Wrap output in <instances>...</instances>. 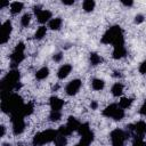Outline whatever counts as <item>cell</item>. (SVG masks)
<instances>
[{"instance_id":"1","label":"cell","mask_w":146,"mask_h":146,"mask_svg":"<svg viewBox=\"0 0 146 146\" xmlns=\"http://www.w3.org/2000/svg\"><path fill=\"white\" fill-rule=\"evenodd\" d=\"M19 72L17 70H11L0 82V89H1V99L7 98L11 95L13 89H18L21 87L19 84Z\"/></svg>"},{"instance_id":"2","label":"cell","mask_w":146,"mask_h":146,"mask_svg":"<svg viewBox=\"0 0 146 146\" xmlns=\"http://www.w3.org/2000/svg\"><path fill=\"white\" fill-rule=\"evenodd\" d=\"M102 42L103 43H112L114 47H119V46H124V39H123V33L120 26L115 25L110 27L103 35L102 38Z\"/></svg>"},{"instance_id":"3","label":"cell","mask_w":146,"mask_h":146,"mask_svg":"<svg viewBox=\"0 0 146 146\" xmlns=\"http://www.w3.org/2000/svg\"><path fill=\"white\" fill-rule=\"evenodd\" d=\"M24 106L23 99L21 96L17 94H11L5 99H1V110L5 113H10L13 114L14 112L19 111Z\"/></svg>"},{"instance_id":"4","label":"cell","mask_w":146,"mask_h":146,"mask_svg":"<svg viewBox=\"0 0 146 146\" xmlns=\"http://www.w3.org/2000/svg\"><path fill=\"white\" fill-rule=\"evenodd\" d=\"M58 135V131H55L52 129H48L46 131H42V132H39L34 136L33 138V145L34 146H41L43 144H47V143H50V141H54L56 139Z\"/></svg>"},{"instance_id":"5","label":"cell","mask_w":146,"mask_h":146,"mask_svg":"<svg viewBox=\"0 0 146 146\" xmlns=\"http://www.w3.org/2000/svg\"><path fill=\"white\" fill-rule=\"evenodd\" d=\"M23 108V107H22ZM22 108L17 112H14L11 114V122H13V132L15 135H19L24 131L25 122H24V115L22 113Z\"/></svg>"},{"instance_id":"6","label":"cell","mask_w":146,"mask_h":146,"mask_svg":"<svg viewBox=\"0 0 146 146\" xmlns=\"http://www.w3.org/2000/svg\"><path fill=\"white\" fill-rule=\"evenodd\" d=\"M24 49H25V46H24L23 42H19V43L15 47L13 54L10 55L11 64H13L11 66H13V67H15L17 64H19V63L24 59Z\"/></svg>"},{"instance_id":"7","label":"cell","mask_w":146,"mask_h":146,"mask_svg":"<svg viewBox=\"0 0 146 146\" xmlns=\"http://www.w3.org/2000/svg\"><path fill=\"white\" fill-rule=\"evenodd\" d=\"M125 139H127V135L123 130L115 129L111 132V140L113 146H123Z\"/></svg>"},{"instance_id":"8","label":"cell","mask_w":146,"mask_h":146,"mask_svg":"<svg viewBox=\"0 0 146 146\" xmlns=\"http://www.w3.org/2000/svg\"><path fill=\"white\" fill-rule=\"evenodd\" d=\"M10 33H11V23L9 21H6L1 27V43L2 44L8 41Z\"/></svg>"},{"instance_id":"9","label":"cell","mask_w":146,"mask_h":146,"mask_svg":"<svg viewBox=\"0 0 146 146\" xmlns=\"http://www.w3.org/2000/svg\"><path fill=\"white\" fill-rule=\"evenodd\" d=\"M80 87H81V81H80L79 79L72 80L71 82H68V84H67L66 88H65L66 94L70 95V96H73V95H75V94L79 91Z\"/></svg>"},{"instance_id":"10","label":"cell","mask_w":146,"mask_h":146,"mask_svg":"<svg viewBox=\"0 0 146 146\" xmlns=\"http://www.w3.org/2000/svg\"><path fill=\"white\" fill-rule=\"evenodd\" d=\"M129 129L130 130H133L138 136L141 137L143 135L146 133V123L144 121H139V122H137L135 124H130L129 125Z\"/></svg>"},{"instance_id":"11","label":"cell","mask_w":146,"mask_h":146,"mask_svg":"<svg viewBox=\"0 0 146 146\" xmlns=\"http://www.w3.org/2000/svg\"><path fill=\"white\" fill-rule=\"evenodd\" d=\"M92 140H94V133H92V131H89L86 135L81 136V140L74 146H89V144Z\"/></svg>"},{"instance_id":"12","label":"cell","mask_w":146,"mask_h":146,"mask_svg":"<svg viewBox=\"0 0 146 146\" xmlns=\"http://www.w3.org/2000/svg\"><path fill=\"white\" fill-rule=\"evenodd\" d=\"M63 105H64V102L60 98L55 97V96L50 98V107H51L52 111H60Z\"/></svg>"},{"instance_id":"13","label":"cell","mask_w":146,"mask_h":146,"mask_svg":"<svg viewBox=\"0 0 146 146\" xmlns=\"http://www.w3.org/2000/svg\"><path fill=\"white\" fill-rule=\"evenodd\" d=\"M71 71H72V66H71L70 64H64V65H62L60 68L58 70L57 75H58L59 79H64V78H66V76L71 73Z\"/></svg>"},{"instance_id":"14","label":"cell","mask_w":146,"mask_h":146,"mask_svg":"<svg viewBox=\"0 0 146 146\" xmlns=\"http://www.w3.org/2000/svg\"><path fill=\"white\" fill-rule=\"evenodd\" d=\"M36 17H38V21L40 22V23H46V22H48L50 18H51V13L49 11V10H41L38 15H36Z\"/></svg>"},{"instance_id":"15","label":"cell","mask_w":146,"mask_h":146,"mask_svg":"<svg viewBox=\"0 0 146 146\" xmlns=\"http://www.w3.org/2000/svg\"><path fill=\"white\" fill-rule=\"evenodd\" d=\"M127 54V50L124 48V46H119V47H114V50H113V57L115 59H119V58H122L124 57Z\"/></svg>"},{"instance_id":"16","label":"cell","mask_w":146,"mask_h":146,"mask_svg":"<svg viewBox=\"0 0 146 146\" xmlns=\"http://www.w3.org/2000/svg\"><path fill=\"white\" fill-rule=\"evenodd\" d=\"M80 122L75 119V117H73V116H70L68 117V121H67V128L71 130V131H75V130H78L79 129V127H80Z\"/></svg>"},{"instance_id":"17","label":"cell","mask_w":146,"mask_h":146,"mask_svg":"<svg viewBox=\"0 0 146 146\" xmlns=\"http://www.w3.org/2000/svg\"><path fill=\"white\" fill-rule=\"evenodd\" d=\"M117 106H119L117 104H111L110 106H107V107L103 111V115H104V116H107V117H112V115H113V113H114V111L116 110Z\"/></svg>"},{"instance_id":"18","label":"cell","mask_w":146,"mask_h":146,"mask_svg":"<svg viewBox=\"0 0 146 146\" xmlns=\"http://www.w3.org/2000/svg\"><path fill=\"white\" fill-rule=\"evenodd\" d=\"M60 26H62V19H60L59 17L52 18V19L49 21V27H50L51 30H59Z\"/></svg>"},{"instance_id":"19","label":"cell","mask_w":146,"mask_h":146,"mask_svg":"<svg viewBox=\"0 0 146 146\" xmlns=\"http://www.w3.org/2000/svg\"><path fill=\"white\" fill-rule=\"evenodd\" d=\"M123 116H124V110H123L122 107L117 106V107H116V110L114 111V113H113L112 117H113L115 121H120V120H122V119H123Z\"/></svg>"},{"instance_id":"20","label":"cell","mask_w":146,"mask_h":146,"mask_svg":"<svg viewBox=\"0 0 146 146\" xmlns=\"http://www.w3.org/2000/svg\"><path fill=\"white\" fill-rule=\"evenodd\" d=\"M48 74H49V68H48V67H41V68L35 73V76H36V79H39V80H43V79H46V78L48 76Z\"/></svg>"},{"instance_id":"21","label":"cell","mask_w":146,"mask_h":146,"mask_svg":"<svg viewBox=\"0 0 146 146\" xmlns=\"http://www.w3.org/2000/svg\"><path fill=\"white\" fill-rule=\"evenodd\" d=\"M122 91H123V86L121 83L117 82V83L113 84V87H112V94H113V96L119 97L122 94Z\"/></svg>"},{"instance_id":"22","label":"cell","mask_w":146,"mask_h":146,"mask_svg":"<svg viewBox=\"0 0 146 146\" xmlns=\"http://www.w3.org/2000/svg\"><path fill=\"white\" fill-rule=\"evenodd\" d=\"M22 9H23V3L22 2L16 1V2H13L10 5V11H11V14H18Z\"/></svg>"},{"instance_id":"23","label":"cell","mask_w":146,"mask_h":146,"mask_svg":"<svg viewBox=\"0 0 146 146\" xmlns=\"http://www.w3.org/2000/svg\"><path fill=\"white\" fill-rule=\"evenodd\" d=\"M22 113H23L24 116L32 114V113H33V104H32V103L24 104V106H23V108H22Z\"/></svg>"},{"instance_id":"24","label":"cell","mask_w":146,"mask_h":146,"mask_svg":"<svg viewBox=\"0 0 146 146\" xmlns=\"http://www.w3.org/2000/svg\"><path fill=\"white\" fill-rule=\"evenodd\" d=\"M104 84H105L104 81L100 80V79H94L92 82H91V86L95 90H102L104 88Z\"/></svg>"},{"instance_id":"25","label":"cell","mask_w":146,"mask_h":146,"mask_svg":"<svg viewBox=\"0 0 146 146\" xmlns=\"http://www.w3.org/2000/svg\"><path fill=\"white\" fill-rule=\"evenodd\" d=\"M95 1L94 0H86V1H83V9L86 10V11H92L94 10V8H95Z\"/></svg>"},{"instance_id":"26","label":"cell","mask_w":146,"mask_h":146,"mask_svg":"<svg viewBox=\"0 0 146 146\" xmlns=\"http://www.w3.org/2000/svg\"><path fill=\"white\" fill-rule=\"evenodd\" d=\"M55 141V146H65L66 145V143H67V140H66V137L65 136H62V135H57V137H56V139L54 140Z\"/></svg>"},{"instance_id":"27","label":"cell","mask_w":146,"mask_h":146,"mask_svg":"<svg viewBox=\"0 0 146 146\" xmlns=\"http://www.w3.org/2000/svg\"><path fill=\"white\" fill-rule=\"evenodd\" d=\"M46 33H47V29H46L44 26H40V27L36 30V32H35V34H34V38L38 39V40H40V39H42V38L46 35Z\"/></svg>"},{"instance_id":"28","label":"cell","mask_w":146,"mask_h":146,"mask_svg":"<svg viewBox=\"0 0 146 146\" xmlns=\"http://www.w3.org/2000/svg\"><path fill=\"white\" fill-rule=\"evenodd\" d=\"M102 57L99 56V55H97L96 52H91L90 54V63L92 64V65H97V64H99V63H102Z\"/></svg>"},{"instance_id":"29","label":"cell","mask_w":146,"mask_h":146,"mask_svg":"<svg viewBox=\"0 0 146 146\" xmlns=\"http://www.w3.org/2000/svg\"><path fill=\"white\" fill-rule=\"evenodd\" d=\"M131 104H132V98H125L124 97V98H121L119 106L122 108H128V107H130Z\"/></svg>"},{"instance_id":"30","label":"cell","mask_w":146,"mask_h":146,"mask_svg":"<svg viewBox=\"0 0 146 146\" xmlns=\"http://www.w3.org/2000/svg\"><path fill=\"white\" fill-rule=\"evenodd\" d=\"M62 117V113L60 111H51L49 114V119L50 121H58Z\"/></svg>"},{"instance_id":"31","label":"cell","mask_w":146,"mask_h":146,"mask_svg":"<svg viewBox=\"0 0 146 146\" xmlns=\"http://www.w3.org/2000/svg\"><path fill=\"white\" fill-rule=\"evenodd\" d=\"M78 131H79V133H80L81 136L86 135L87 132H89V131H90V129H89V124H88V123H83V124H80V127H79Z\"/></svg>"},{"instance_id":"32","label":"cell","mask_w":146,"mask_h":146,"mask_svg":"<svg viewBox=\"0 0 146 146\" xmlns=\"http://www.w3.org/2000/svg\"><path fill=\"white\" fill-rule=\"evenodd\" d=\"M58 133L59 135H62V136H68V135H71L72 133V131L67 128V125H62L59 129H58Z\"/></svg>"},{"instance_id":"33","label":"cell","mask_w":146,"mask_h":146,"mask_svg":"<svg viewBox=\"0 0 146 146\" xmlns=\"http://www.w3.org/2000/svg\"><path fill=\"white\" fill-rule=\"evenodd\" d=\"M132 146H146V143H145V140L143 139V137L138 136V137L135 138V140H133V143H132Z\"/></svg>"},{"instance_id":"34","label":"cell","mask_w":146,"mask_h":146,"mask_svg":"<svg viewBox=\"0 0 146 146\" xmlns=\"http://www.w3.org/2000/svg\"><path fill=\"white\" fill-rule=\"evenodd\" d=\"M30 21H31L30 14H25V15H23V17L21 18V24H22L23 26H27V25L30 24Z\"/></svg>"},{"instance_id":"35","label":"cell","mask_w":146,"mask_h":146,"mask_svg":"<svg viewBox=\"0 0 146 146\" xmlns=\"http://www.w3.org/2000/svg\"><path fill=\"white\" fill-rule=\"evenodd\" d=\"M139 72L141 74H146V60H144L139 66Z\"/></svg>"},{"instance_id":"36","label":"cell","mask_w":146,"mask_h":146,"mask_svg":"<svg viewBox=\"0 0 146 146\" xmlns=\"http://www.w3.org/2000/svg\"><path fill=\"white\" fill-rule=\"evenodd\" d=\"M135 22H136L137 24L143 23V22H144V16H143V15H140V14H139V15H137V16L135 17Z\"/></svg>"},{"instance_id":"37","label":"cell","mask_w":146,"mask_h":146,"mask_svg":"<svg viewBox=\"0 0 146 146\" xmlns=\"http://www.w3.org/2000/svg\"><path fill=\"white\" fill-rule=\"evenodd\" d=\"M139 113H140L141 115H146V100L144 102L143 106L140 107V110H139Z\"/></svg>"},{"instance_id":"38","label":"cell","mask_w":146,"mask_h":146,"mask_svg":"<svg viewBox=\"0 0 146 146\" xmlns=\"http://www.w3.org/2000/svg\"><path fill=\"white\" fill-rule=\"evenodd\" d=\"M62 57H63V55H62V52H58V54H56V55H54V60L55 62H59L60 59H62Z\"/></svg>"},{"instance_id":"39","label":"cell","mask_w":146,"mask_h":146,"mask_svg":"<svg viewBox=\"0 0 146 146\" xmlns=\"http://www.w3.org/2000/svg\"><path fill=\"white\" fill-rule=\"evenodd\" d=\"M63 3L70 6V5H73L74 3V0H63Z\"/></svg>"},{"instance_id":"40","label":"cell","mask_w":146,"mask_h":146,"mask_svg":"<svg viewBox=\"0 0 146 146\" xmlns=\"http://www.w3.org/2000/svg\"><path fill=\"white\" fill-rule=\"evenodd\" d=\"M122 3H123L124 6H127V7H130V6H132V5H133V2H132V1H124V0H122Z\"/></svg>"},{"instance_id":"41","label":"cell","mask_w":146,"mask_h":146,"mask_svg":"<svg viewBox=\"0 0 146 146\" xmlns=\"http://www.w3.org/2000/svg\"><path fill=\"white\" fill-rule=\"evenodd\" d=\"M90 106H91V108H92V110H96V108H97V103H96V102H91Z\"/></svg>"},{"instance_id":"42","label":"cell","mask_w":146,"mask_h":146,"mask_svg":"<svg viewBox=\"0 0 146 146\" xmlns=\"http://www.w3.org/2000/svg\"><path fill=\"white\" fill-rule=\"evenodd\" d=\"M0 129H1V133H0V136H1V137H3V136H5V131H6V130H5V127H3V125H1V127H0Z\"/></svg>"},{"instance_id":"43","label":"cell","mask_w":146,"mask_h":146,"mask_svg":"<svg viewBox=\"0 0 146 146\" xmlns=\"http://www.w3.org/2000/svg\"><path fill=\"white\" fill-rule=\"evenodd\" d=\"M7 5H9V2H8V1H6V2H2V3H1V6H0V7H1V8H2V7H6V6H7Z\"/></svg>"},{"instance_id":"44","label":"cell","mask_w":146,"mask_h":146,"mask_svg":"<svg viewBox=\"0 0 146 146\" xmlns=\"http://www.w3.org/2000/svg\"><path fill=\"white\" fill-rule=\"evenodd\" d=\"M115 74H114V76H121V74L119 73V72H114Z\"/></svg>"},{"instance_id":"45","label":"cell","mask_w":146,"mask_h":146,"mask_svg":"<svg viewBox=\"0 0 146 146\" xmlns=\"http://www.w3.org/2000/svg\"><path fill=\"white\" fill-rule=\"evenodd\" d=\"M2 146H10V144H3Z\"/></svg>"},{"instance_id":"46","label":"cell","mask_w":146,"mask_h":146,"mask_svg":"<svg viewBox=\"0 0 146 146\" xmlns=\"http://www.w3.org/2000/svg\"><path fill=\"white\" fill-rule=\"evenodd\" d=\"M18 146H23V145H18Z\"/></svg>"}]
</instances>
